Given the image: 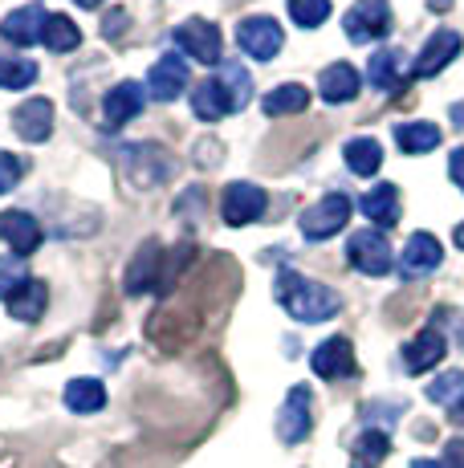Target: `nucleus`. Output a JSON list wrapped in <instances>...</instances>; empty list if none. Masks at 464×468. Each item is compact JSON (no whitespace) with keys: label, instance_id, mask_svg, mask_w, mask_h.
Listing matches in <instances>:
<instances>
[{"label":"nucleus","instance_id":"bb28decb","mask_svg":"<svg viewBox=\"0 0 464 468\" xmlns=\"http://www.w3.org/2000/svg\"><path fill=\"white\" fill-rule=\"evenodd\" d=\"M343 159H346V167L354 171V176H374V171L383 167V143L379 139H351L346 143V151H343Z\"/></svg>","mask_w":464,"mask_h":468},{"label":"nucleus","instance_id":"a878e982","mask_svg":"<svg viewBox=\"0 0 464 468\" xmlns=\"http://www.w3.org/2000/svg\"><path fill=\"white\" fill-rule=\"evenodd\" d=\"M395 143L407 151V155H427V151L440 147V127L436 122H399L395 127Z\"/></svg>","mask_w":464,"mask_h":468},{"label":"nucleus","instance_id":"58836bf2","mask_svg":"<svg viewBox=\"0 0 464 468\" xmlns=\"http://www.w3.org/2000/svg\"><path fill=\"white\" fill-rule=\"evenodd\" d=\"M457 342H460V350H464V314H457Z\"/></svg>","mask_w":464,"mask_h":468},{"label":"nucleus","instance_id":"6e6552de","mask_svg":"<svg viewBox=\"0 0 464 468\" xmlns=\"http://www.w3.org/2000/svg\"><path fill=\"white\" fill-rule=\"evenodd\" d=\"M265 208H269V196H265V187L245 184V179H240V184H228V187H225V200H220L225 224H232V229L261 220Z\"/></svg>","mask_w":464,"mask_h":468},{"label":"nucleus","instance_id":"423d86ee","mask_svg":"<svg viewBox=\"0 0 464 468\" xmlns=\"http://www.w3.org/2000/svg\"><path fill=\"white\" fill-rule=\"evenodd\" d=\"M175 45L187 53V58L204 61V66H216L220 61V29L212 21H204V16H187V21L175 25Z\"/></svg>","mask_w":464,"mask_h":468},{"label":"nucleus","instance_id":"f8f14e48","mask_svg":"<svg viewBox=\"0 0 464 468\" xmlns=\"http://www.w3.org/2000/svg\"><path fill=\"white\" fill-rule=\"evenodd\" d=\"M0 240H5L16 257H29V253H37V245H41V224L33 220L29 212L8 208V212H0Z\"/></svg>","mask_w":464,"mask_h":468},{"label":"nucleus","instance_id":"f257e3e1","mask_svg":"<svg viewBox=\"0 0 464 468\" xmlns=\"http://www.w3.org/2000/svg\"><path fill=\"white\" fill-rule=\"evenodd\" d=\"M273 293H278L281 310L290 314L293 322H306V326H314V322H330L338 310H343V298H338L330 285L310 282V277L293 273V269H281L278 290Z\"/></svg>","mask_w":464,"mask_h":468},{"label":"nucleus","instance_id":"ddd939ff","mask_svg":"<svg viewBox=\"0 0 464 468\" xmlns=\"http://www.w3.org/2000/svg\"><path fill=\"white\" fill-rule=\"evenodd\" d=\"M13 131L25 143H46L53 134V102L49 98H29L13 111Z\"/></svg>","mask_w":464,"mask_h":468},{"label":"nucleus","instance_id":"2f4dec72","mask_svg":"<svg viewBox=\"0 0 464 468\" xmlns=\"http://www.w3.org/2000/svg\"><path fill=\"white\" fill-rule=\"evenodd\" d=\"M427 399L444 403V408H457L464 399V371H444L440 379H432L427 383Z\"/></svg>","mask_w":464,"mask_h":468},{"label":"nucleus","instance_id":"f3484780","mask_svg":"<svg viewBox=\"0 0 464 468\" xmlns=\"http://www.w3.org/2000/svg\"><path fill=\"white\" fill-rule=\"evenodd\" d=\"M192 111L200 122H220L225 114H232V94L220 78H204L200 86L192 90Z\"/></svg>","mask_w":464,"mask_h":468},{"label":"nucleus","instance_id":"a19ab883","mask_svg":"<svg viewBox=\"0 0 464 468\" xmlns=\"http://www.w3.org/2000/svg\"><path fill=\"white\" fill-rule=\"evenodd\" d=\"M452 240H457V245H460V249H464V220H460V224H457V232H452Z\"/></svg>","mask_w":464,"mask_h":468},{"label":"nucleus","instance_id":"c9c22d12","mask_svg":"<svg viewBox=\"0 0 464 468\" xmlns=\"http://www.w3.org/2000/svg\"><path fill=\"white\" fill-rule=\"evenodd\" d=\"M440 468H464V440L460 436L444 444V464Z\"/></svg>","mask_w":464,"mask_h":468},{"label":"nucleus","instance_id":"4c0bfd02","mask_svg":"<svg viewBox=\"0 0 464 468\" xmlns=\"http://www.w3.org/2000/svg\"><path fill=\"white\" fill-rule=\"evenodd\" d=\"M122 29H127V13H122V8H119V13H111V16L102 21V33H106V37H119Z\"/></svg>","mask_w":464,"mask_h":468},{"label":"nucleus","instance_id":"412c9836","mask_svg":"<svg viewBox=\"0 0 464 468\" xmlns=\"http://www.w3.org/2000/svg\"><path fill=\"white\" fill-rule=\"evenodd\" d=\"M5 305L16 322H41V314H46V305H49V285L37 282V277H29Z\"/></svg>","mask_w":464,"mask_h":468},{"label":"nucleus","instance_id":"f704fd0d","mask_svg":"<svg viewBox=\"0 0 464 468\" xmlns=\"http://www.w3.org/2000/svg\"><path fill=\"white\" fill-rule=\"evenodd\" d=\"M21 176H25V159H16V155H8V151H0V196L13 192V187L21 184Z\"/></svg>","mask_w":464,"mask_h":468},{"label":"nucleus","instance_id":"c03bdc74","mask_svg":"<svg viewBox=\"0 0 464 468\" xmlns=\"http://www.w3.org/2000/svg\"><path fill=\"white\" fill-rule=\"evenodd\" d=\"M432 5H452V0H432Z\"/></svg>","mask_w":464,"mask_h":468},{"label":"nucleus","instance_id":"4be33fe9","mask_svg":"<svg viewBox=\"0 0 464 468\" xmlns=\"http://www.w3.org/2000/svg\"><path fill=\"white\" fill-rule=\"evenodd\" d=\"M363 212L367 220H374L379 229H395L399 224V187L395 184H379L363 196Z\"/></svg>","mask_w":464,"mask_h":468},{"label":"nucleus","instance_id":"20e7f679","mask_svg":"<svg viewBox=\"0 0 464 468\" xmlns=\"http://www.w3.org/2000/svg\"><path fill=\"white\" fill-rule=\"evenodd\" d=\"M310 428H314V395H310L306 383H298L290 387V395H285L278 411V436L281 444H301L310 436Z\"/></svg>","mask_w":464,"mask_h":468},{"label":"nucleus","instance_id":"9d476101","mask_svg":"<svg viewBox=\"0 0 464 468\" xmlns=\"http://www.w3.org/2000/svg\"><path fill=\"white\" fill-rule=\"evenodd\" d=\"M184 86H187V61L180 53H163L147 74V94L159 98V102H175L184 94Z\"/></svg>","mask_w":464,"mask_h":468},{"label":"nucleus","instance_id":"c756f323","mask_svg":"<svg viewBox=\"0 0 464 468\" xmlns=\"http://www.w3.org/2000/svg\"><path fill=\"white\" fill-rule=\"evenodd\" d=\"M220 82L228 86L232 94V111H245L248 106V94H253V78H248V69L240 66V61H220Z\"/></svg>","mask_w":464,"mask_h":468},{"label":"nucleus","instance_id":"dca6fc26","mask_svg":"<svg viewBox=\"0 0 464 468\" xmlns=\"http://www.w3.org/2000/svg\"><path fill=\"white\" fill-rule=\"evenodd\" d=\"M46 21H49V13H41L37 5H25V8H16V13L5 16L0 33H5V37L13 41V45L29 49V45H37L41 37H46Z\"/></svg>","mask_w":464,"mask_h":468},{"label":"nucleus","instance_id":"a211bd4d","mask_svg":"<svg viewBox=\"0 0 464 468\" xmlns=\"http://www.w3.org/2000/svg\"><path fill=\"white\" fill-rule=\"evenodd\" d=\"M359 69L351 66V61H334V66L322 69V78H318V94H322V102L338 106V102H351L354 94H359Z\"/></svg>","mask_w":464,"mask_h":468},{"label":"nucleus","instance_id":"37998d69","mask_svg":"<svg viewBox=\"0 0 464 468\" xmlns=\"http://www.w3.org/2000/svg\"><path fill=\"white\" fill-rule=\"evenodd\" d=\"M412 468H440L436 461H412Z\"/></svg>","mask_w":464,"mask_h":468},{"label":"nucleus","instance_id":"7ed1b4c3","mask_svg":"<svg viewBox=\"0 0 464 468\" xmlns=\"http://www.w3.org/2000/svg\"><path fill=\"white\" fill-rule=\"evenodd\" d=\"M343 29H346V41H354V45L383 41L391 33V5L387 0H354Z\"/></svg>","mask_w":464,"mask_h":468},{"label":"nucleus","instance_id":"5701e85b","mask_svg":"<svg viewBox=\"0 0 464 468\" xmlns=\"http://www.w3.org/2000/svg\"><path fill=\"white\" fill-rule=\"evenodd\" d=\"M159 257H163V253H159L155 240H142L139 253H135V261H131V269H127V282H122V285H127V293H135V298H139V293H147L151 285L159 282V277H155Z\"/></svg>","mask_w":464,"mask_h":468},{"label":"nucleus","instance_id":"ea45409f","mask_svg":"<svg viewBox=\"0 0 464 468\" xmlns=\"http://www.w3.org/2000/svg\"><path fill=\"white\" fill-rule=\"evenodd\" d=\"M452 420H457V424L464 428V403H457V408H452Z\"/></svg>","mask_w":464,"mask_h":468},{"label":"nucleus","instance_id":"7c9ffc66","mask_svg":"<svg viewBox=\"0 0 464 468\" xmlns=\"http://www.w3.org/2000/svg\"><path fill=\"white\" fill-rule=\"evenodd\" d=\"M37 78V66L29 58H0V90H25Z\"/></svg>","mask_w":464,"mask_h":468},{"label":"nucleus","instance_id":"6ab92c4d","mask_svg":"<svg viewBox=\"0 0 464 468\" xmlns=\"http://www.w3.org/2000/svg\"><path fill=\"white\" fill-rule=\"evenodd\" d=\"M444 261V249L432 232H412L404 245V277H419V273H432L436 265Z\"/></svg>","mask_w":464,"mask_h":468},{"label":"nucleus","instance_id":"473e14b6","mask_svg":"<svg viewBox=\"0 0 464 468\" xmlns=\"http://www.w3.org/2000/svg\"><path fill=\"white\" fill-rule=\"evenodd\" d=\"M290 16L301 29H318L330 16V0H290Z\"/></svg>","mask_w":464,"mask_h":468},{"label":"nucleus","instance_id":"f03ea898","mask_svg":"<svg viewBox=\"0 0 464 468\" xmlns=\"http://www.w3.org/2000/svg\"><path fill=\"white\" fill-rule=\"evenodd\" d=\"M351 220V196L330 192L322 200H314L306 212H301V237L306 240H330L334 232L346 229Z\"/></svg>","mask_w":464,"mask_h":468},{"label":"nucleus","instance_id":"c85d7f7f","mask_svg":"<svg viewBox=\"0 0 464 468\" xmlns=\"http://www.w3.org/2000/svg\"><path fill=\"white\" fill-rule=\"evenodd\" d=\"M41 41H46L53 53H69V49H78V45H82V29H78L69 16L53 13L46 21V37H41Z\"/></svg>","mask_w":464,"mask_h":468},{"label":"nucleus","instance_id":"2eb2a0df","mask_svg":"<svg viewBox=\"0 0 464 468\" xmlns=\"http://www.w3.org/2000/svg\"><path fill=\"white\" fill-rule=\"evenodd\" d=\"M444 350H448V338H444L436 326H424V330H419V335L404 346V367H407V375L432 371V367L444 358Z\"/></svg>","mask_w":464,"mask_h":468},{"label":"nucleus","instance_id":"cd10ccee","mask_svg":"<svg viewBox=\"0 0 464 468\" xmlns=\"http://www.w3.org/2000/svg\"><path fill=\"white\" fill-rule=\"evenodd\" d=\"M306 106H310V90L298 82H285L265 94V114H273V119H278V114H301Z\"/></svg>","mask_w":464,"mask_h":468},{"label":"nucleus","instance_id":"4468645a","mask_svg":"<svg viewBox=\"0 0 464 468\" xmlns=\"http://www.w3.org/2000/svg\"><path fill=\"white\" fill-rule=\"evenodd\" d=\"M142 102H147V90L139 82H119L106 90L102 98V114H106V127H127L131 119L142 111Z\"/></svg>","mask_w":464,"mask_h":468},{"label":"nucleus","instance_id":"b1692460","mask_svg":"<svg viewBox=\"0 0 464 468\" xmlns=\"http://www.w3.org/2000/svg\"><path fill=\"white\" fill-rule=\"evenodd\" d=\"M387 456H391V436L387 431H379V428H371V431H363V436L354 440L351 468H379Z\"/></svg>","mask_w":464,"mask_h":468},{"label":"nucleus","instance_id":"79ce46f5","mask_svg":"<svg viewBox=\"0 0 464 468\" xmlns=\"http://www.w3.org/2000/svg\"><path fill=\"white\" fill-rule=\"evenodd\" d=\"M74 5H78V8H98L102 0H74Z\"/></svg>","mask_w":464,"mask_h":468},{"label":"nucleus","instance_id":"393cba45","mask_svg":"<svg viewBox=\"0 0 464 468\" xmlns=\"http://www.w3.org/2000/svg\"><path fill=\"white\" fill-rule=\"evenodd\" d=\"M66 408L78 416H94L106 408V387L98 379H69L66 383Z\"/></svg>","mask_w":464,"mask_h":468},{"label":"nucleus","instance_id":"aec40b11","mask_svg":"<svg viewBox=\"0 0 464 468\" xmlns=\"http://www.w3.org/2000/svg\"><path fill=\"white\" fill-rule=\"evenodd\" d=\"M407 74H412V66H407V53L404 49H379L371 58V69H367V78L379 90H399Z\"/></svg>","mask_w":464,"mask_h":468},{"label":"nucleus","instance_id":"0eeeda50","mask_svg":"<svg viewBox=\"0 0 464 468\" xmlns=\"http://www.w3.org/2000/svg\"><path fill=\"white\" fill-rule=\"evenodd\" d=\"M237 45L248 53V58L273 61L285 45V33H281L278 21H269V16H245V21L237 25Z\"/></svg>","mask_w":464,"mask_h":468},{"label":"nucleus","instance_id":"1a4fd4ad","mask_svg":"<svg viewBox=\"0 0 464 468\" xmlns=\"http://www.w3.org/2000/svg\"><path fill=\"white\" fill-rule=\"evenodd\" d=\"M460 45H464V41H460V33H457V29H436L432 37H427L424 49H419L412 74H416V78H436L444 66H452V61H457Z\"/></svg>","mask_w":464,"mask_h":468},{"label":"nucleus","instance_id":"e433bc0d","mask_svg":"<svg viewBox=\"0 0 464 468\" xmlns=\"http://www.w3.org/2000/svg\"><path fill=\"white\" fill-rule=\"evenodd\" d=\"M448 176H452V184H457L460 192H464V147H457V151L448 155Z\"/></svg>","mask_w":464,"mask_h":468},{"label":"nucleus","instance_id":"39448f33","mask_svg":"<svg viewBox=\"0 0 464 468\" xmlns=\"http://www.w3.org/2000/svg\"><path fill=\"white\" fill-rule=\"evenodd\" d=\"M346 261H351L359 273H367V277H383V273H391V245H387V237H383L379 229H367V232H354L351 240H346Z\"/></svg>","mask_w":464,"mask_h":468},{"label":"nucleus","instance_id":"9b49d317","mask_svg":"<svg viewBox=\"0 0 464 468\" xmlns=\"http://www.w3.org/2000/svg\"><path fill=\"white\" fill-rule=\"evenodd\" d=\"M310 367H314L318 379H343V375H351L354 371V346H351V338L334 335V338L318 342L314 355H310Z\"/></svg>","mask_w":464,"mask_h":468},{"label":"nucleus","instance_id":"72a5a7b5","mask_svg":"<svg viewBox=\"0 0 464 468\" xmlns=\"http://www.w3.org/2000/svg\"><path fill=\"white\" fill-rule=\"evenodd\" d=\"M25 282H29L25 277V257H0V302L13 298Z\"/></svg>","mask_w":464,"mask_h":468}]
</instances>
